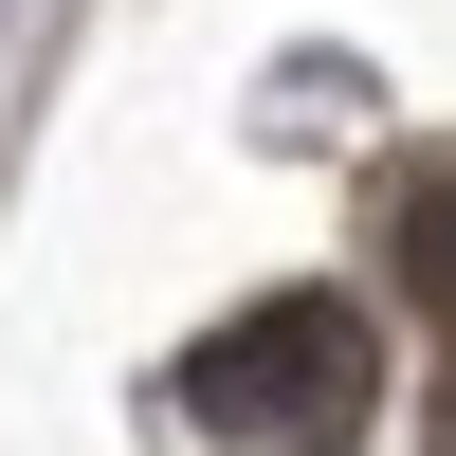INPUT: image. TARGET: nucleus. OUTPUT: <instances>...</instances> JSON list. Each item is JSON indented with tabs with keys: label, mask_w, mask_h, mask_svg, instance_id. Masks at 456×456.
I'll return each mask as SVG.
<instances>
[{
	"label": "nucleus",
	"mask_w": 456,
	"mask_h": 456,
	"mask_svg": "<svg viewBox=\"0 0 456 456\" xmlns=\"http://www.w3.org/2000/svg\"><path fill=\"white\" fill-rule=\"evenodd\" d=\"M365 402H384V347H365L347 292H256L238 329L183 347V420H201V438H256V456L365 438Z\"/></svg>",
	"instance_id": "nucleus-1"
},
{
	"label": "nucleus",
	"mask_w": 456,
	"mask_h": 456,
	"mask_svg": "<svg viewBox=\"0 0 456 456\" xmlns=\"http://www.w3.org/2000/svg\"><path fill=\"white\" fill-rule=\"evenodd\" d=\"M402 256H420V274L456 292V183H420V201H402Z\"/></svg>",
	"instance_id": "nucleus-2"
}]
</instances>
